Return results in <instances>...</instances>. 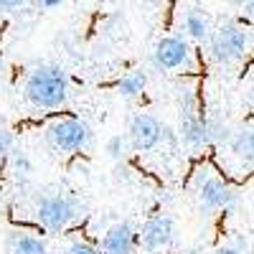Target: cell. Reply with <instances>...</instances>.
Listing matches in <instances>:
<instances>
[{"label": "cell", "instance_id": "obj_1", "mask_svg": "<svg viewBox=\"0 0 254 254\" xmlns=\"http://www.w3.org/2000/svg\"><path fill=\"white\" fill-rule=\"evenodd\" d=\"M23 97L31 107L36 110H59L69 99V76L61 66L44 64L36 66L26 84H23Z\"/></svg>", "mask_w": 254, "mask_h": 254}, {"label": "cell", "instance_id": "obj_2", "mask_svg": "<svg viewBox=\"0 0 254 254\" xmlns=\"http://www.w3.org/2000/svg\"><path fill=\"white\" fill-rule=\"evenodd\" d=\"M84 216V206L69 193H46L36 203V219L46 231H66Z\"/></svg>", "mask_w": 254, "mask_h": 254}, {"label": "cell", "instance_id": "obj_3", "mask_svg": "<svg viewBox=\"0 0 254 254\" xmlns=\"http://www.w3.org/2000/svg\"><path fill=\"white\" fill-rule=\"evenodd\" d=\"M46 140L59 153H79L92 142V127L76 117H61L49 125Z\"/></svg>", "mask_w": 254, "mask_h": 254}, {"label": "cell", "instance_id": "obj_4", "mask_svg": "<svg viewBox=\"0 0 254 254\" xmlns=\"http://www.w3.org/2000/svg\"><path fill=\"white\" fill-rule=\"evenodd\" d=\"M247 31L239 28V26H221L216 28L214 33H208V49H211V56H214L219 64H234L244 56L247 51Z\"/></svg>", "mask_w": 254, "mask_h": 254}, {"label": "cell", "instance_id": "obj_5", "mask_svg": "<svg viewBox=\"0 0 254 254\" xmlns=\"http://www.w3.org/2000/svg\"><path fill=\"white\" fill-rule=\"evenodd\" d=\"M201 211H224L237 201V190L219 176H198L196 181Z\"/></svg>", "mask_w": 254, "mask_h": 254}, {"label": "cell", "instance_id": "obj_6", "mask_svg": "<svg viewBox=\"0 0 254 254\" xmlns=\"http://www.w3.org/2000/svg\"><path fill=\"white\" fill-rule=\"evenodd\" d=\"M173 237H176V221L165 214H158L142 224L137 234V244L145 252H160L173 244Z\"/></svg>", "mask_w": 254, "mask_h": 254}, {"label": "cell", "instance_id": "obj_7", "mask_svg": "<svg viewBox=\"0 0 254 254\" xmlns=\"http://www.w3.org/2000/svg\"><path fill=\"white\" fill-rule=\"evenodd\" d=\"M153 64L158 69H165V71L186 69L190 64V46L178 36L160 38L155 44V51H153Z\"/></svg>", "mask_w": 254, "mask_h": 254}, {"label": "cell", "instance_id": "obj_8", "mask_svg": "<svg viewBox=\"0 0 254 254\" xmlns=\"http://www.w3.org/2000/svg\"><path fill=\"white\" fill-rule=\"evenodd\" d=\"M160 122L153 117V115H145V112H140V115H135L132 117V122H130V145L135 147V150H153V147H158V142H160Z\"/></svg>", "mask_w": 254, "mask_h": 254}, {"label": "cell", "instance_id": "obj_9", "mask_svg": "<svg viewBox=\"0 0 254 254\" xmlns=\"http://www.w3.org/2000/svg\"><path fill=\"white\" fill-rule=\"evenodd\" d=\"M135 247H137V231L132 229V224L120 221L104 234L99 254H135Z\"/></svg>", "mask_w": 254, "mask_h": 254}, {"label": "cell", "instance_id": "obj_10", "mask_svg": "<svg viewBox=\"0 0 254 254\" xmlns=\"http://www.w3.org/2000/svg\"><path fill=\"white\" fill-rule=\"evenodd\" d=\"M178 137L193 147V150H201V147L208 145V135H206V122L198 112H186L181 115V122H178Z\"/></svg>", "mask_w": 254, "mask_h": 254}, {"label": "cell", "instance_id": "obj_11", "mask_svg": "<svg viewBox=\"0 0 254 254\" xmlns=\"http://www.w3.org/2000/svg\"><path fill=\"white\" fill-rule=\"evenodd\" d=\"M10 254H49V247L46 242L31 234V231H15V234H10Z\"/></svg>", "mask_w": 254, "mask_h": 254}, {"label": "cell", "instance_id": "obj_12", "mask_svg": "<svg viewBox=\"0 0 254 254\" xmlns=\"http://www.w3.org/2000/svg\"><path fill=\"white\" fill-rule=\"evenodd\" d=\"M231 147V153H234L237 158H242L244 163H252L254 160V135L249 127H242V130H237L234 135L229 137L226 142Z\"/></svg>", "mask_w": 254, "mask_h": 254}, {"label": "cell", "instance_id": "obj_13", "mask_svg": "<svg viewBox=\"0 0 254 254\" xmlns=\"http://www.w3.org/2000/svg\"><path fill=\"white\" fill-rule=\"evenodd\" d=\"M145 87H147V74L145 71H130L117 81V94L125 97V99H135L145 92Z\"/></svg>", "mask_w": 254, "mask_h": 254}, {"label": "cell", "instance_id": "obj_14", "mask_svg": "<svg viewBox=\"0 0 254 254\" xmlns=\"http://www.w3.org/2000/svg\"><path fill=\"white\" fill-rule=\"evenodd\" d=\"M183 26H186V33H188L190 38H196V41H203V38H208V33H211V26H208L206 13H201V10H196V8L186 13Z\"/></svg>", "mask_w": 254, "mask_h": 254}, {"label": "cell", "instance_id": "obj_15", "mask_svg": "<svg viewBox=\"0 0 254 254\" xmlns=\"http://www.w3.org/2000/svg\"><path fill=\"white\" fill-rule=\"evenodd\" d=\"M104 150H107V155L115 160V163H122L125 160V153H127V140L122 135H112L107 140V145H104Z\"/></svg>", "mask_w": 254, "mask_h": 254}, {"label": "cell", "instance_id": "obj_16", "mask_svg": "<svg viewBox=\"0 0 254 254\" xmlns=\"http://www.w3.org/2000/svg\"><path fill=\"white\" fill-rule=\"evenodd\" d=\"M10 158H13V171H15V176H28V173L33 171V163H31L28 153H23V150H18V147H13Z\"/></svg>", "mask_w": 254, "mask_h": 254}, {"label": "cell", "instance_id": "obj_17", "mask_svg": "<svg viewBox=\"0 0 254 254\" xmlns=\"http://www.w3.org/2000/svg\"><path fill=\"white\" fill-rule=\"evenodd\" d=\"M13 147H15V137L13 132L8 130V127L0 125V158H8L13 153Z\"/></svg>", "mask_w": 254, "mask_h": 254}, {"label": "cell", "instance_id": "obj_18", "mask_svg": "<svg viewBox=\"0 0 254 254\" xmlns=\"http://www.w3.org/2000/svg\"><path fill=\"white\" fill-rule=\"evenodd\" d=\"M66 254H99V249L92 247L89 242H74V244L66 249Z\"/></svg>", "mask_w": 254, "mask_h": 254}, {"label": "cell", "instance_id": "obj_19", "mask_svg": "<svg viewBox=\"0 0 254 254\" xmlns=\"http://www.w3.org/2000/svg\"><path fill=\"white\" fill-rule=\"evenodd\" d=\"M20 5H23V0H0V13L3 10H15Z\"/></svg>", "mask_w": 254, "mask_h": 254}, {"label": "cell", "instance_id": "obj_20", "mask_svg": "<svg viewBox=\"0 0 254 254\" xmlns=\"http://www.w3.org/2000/svg\"><path fill=\"white\" fill-rule=\"evenodd\" d=\"M115 173H117V176H115L117 181H130V171H127L122 163H117V171H115Z\"/></svg>", "mask_w": 254, "mask_h": 254}, {"label": "cell", "instance_id": "obj_21", "mask_svg": "<svg viewBox=\"0 0 254 254\" xmlns=\"http://www.w3.org/2000/svg\"><path fill=\"white\" fill-rule=\"evenodd\" d=\"M64 3V0H41V8L44 10H54V8H59Z\"/></svg>", "mask_w": 254, "mask_h": 254}, {"label": "cell", "instance_id": "obj_22", "mask_svg": "<svg viewBox=\"0 0 254 254\" xmlns=\"http://www.w3.org/2000/svg\"><path fill=\"white\" fill-rule=\"evenodd\" d=\"M214 254H244L242 249H237V247H219Z\"/></svg>", "mask_w": 254, "mask_h": 254}]
</instances>
